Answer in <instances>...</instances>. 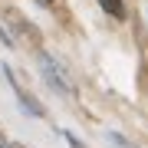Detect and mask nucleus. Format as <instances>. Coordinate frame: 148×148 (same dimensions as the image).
Returning a JSON list of instances; mask_svg holds the SVG:
<instances>
[{"instance_id": "nucleus-1", "label": "nucleus", "mask_w": 148, "mask_h": 148, "mask_svg": "<svg viewBox=\"0 0 148 148\" xmlns=\"http://www.w3.org/2000/svg\"><path fill=\"white\" fill-rule=\"evenodd\" d=\"M43 69H46V76H49V82L56 86V89H63V92H69L73 95V82H69V76L59 69V63L53 56H43Z\"/></svg>"}, {"instance_id": "nucleus-2", "label": "nucleus", "mask_w": 148, "mask_h": 148, "mask_svg": "<svg viewBox=\"0 0 148 148\" xmlns=\"http://www.w3.org/2000/svg\"><path fill=\"white\" fill-rule=\"evenodd\" d=\"M102 10H106L109 16H115V20H125V3L122 0H99Z\"/></svg>"}, {"instance_id": "nucleus-3", "label": "nucleus", "mask_w": 148, "mask_h": 148, "mask_svg": "<svg viewBox=\"0 0 148 148\" xmlns=\"http://www.w3.org/2000/svg\"><path fill=\"white\" fill-rule=\"evenodd\" d=\"M0 148H20V145H10V142H7L3 135H0Z\"/></svg>"}, {"instance_id": "nucleus-4", "label": "nucleus", "mask_w": 148, "mask_h": 148, "mask_svg": "<svg viewBox=\"0 0 148 148\" xmlns=\"http://www.w3.org/2000/svg\"><path fill=\"white\" fill-rule=\"evenodd\" d=\"M36 3H53V0H36Z\"/></svg>"}]
</instances>
